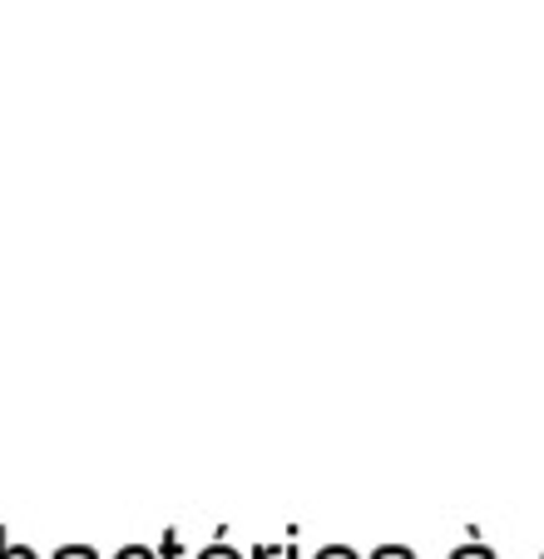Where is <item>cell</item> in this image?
<instances>
[{
  "instance_id": "obj_1",
  "label": "cell",
  "mask_w": 544,
  "mask_h": 559,
  "mask_svg": "<svg viewBox=\"0 0 544 559\" xmlns=\"http://www.w3.org/2000/svg\"><path fill=\"white\" fill-rule=\"evenodd\" d=\"M193 559H243V549L228 539V525H218V530H213V539H209V545H203Z\"/></svg>"
},
{
  "instance_id": "obj_2",
  "label": "cell",
  "mask_w": 544,
  "mask_h": 559,
  "mask_svg": "<svg viewBox=\"0 0 544 559\" xmlns=\"http://www.w3.org/2000/svg\"><path fill=\"white\" fill-rule=\"evenodd\" d=\"M0 559H40V555H35L25 539H11L5 535V525H0Z\"/></svg>"
},
{
  "instance_id": "obj_3",
  "label": "cell",
  "mask_w": 544,
  "mask_h": 559,
  "mask_svg": "<svg viewBox=\"0 0 544 559\" xmlns=\"http://www.w3.org/2000/svg\"><path fill=\"white\" fill-rule=\"evenodd\" d=\"M158 559H184V530H164V545H158Z\"/></svg>"
},
{
  "instance_id": "obj_4",
  "label": "cell",
  "mask_w": 544,
  "mask_h": 559,
  "mask_svg": "<svg viewBox=\"0 0 544 559\" xmlns=\"http://www.w3.org/2000/svg\"><path fill=\"white\" fill-rule=\"evenodd\" d=\"M450 559H495V549L490 545H481V539L471 535V545H461V549H450Z\"/></svg>"
},
{
  "instance_id": "obj_5",
  "label": "cell",
  "mask_w": 544,
  "mask_h": 559,
  "mask_svg": "<svg viewBox=\"0 0 544 559\" xmlns=\"http://www.w3.org/2000/svg\"><path fill=\"white\" fill-rule=\"evenodd\" d=\"M312 559H362V555H356L352 545H342V539H332V545H322Z\"/></svg>"
},
{
  "instance_id": "obj_6",
  "label": "cell",
  "mask_w": 544,
  "mask_h": 559,
  "mask_svg": "<svg viewBox=\"0 0 544 559\" xmlns=\"http://www.w3.org/2000/svg\"><path fill=\"white\" fill-rule=\"evenodd\" d=\"M367 559H416V549L411 545H377Z\"/></svg>"
},
{
  "instance_id": "obj_7",
  "label": "cell",
  "mask_w": 544,
  "mask_h": 559,
  "mask_svg": "<svg viewBox=\"0 0 544 559\" xmlns=\"http://www.w3.org/2000/svg\"><path fill=\"white\" fill-rule=\"evenodd\" d=\"M50 559H99V555H95V549H90V545H60Z\"/></svg>"
},
{
  "instance_id": "obj_8",
  "label": "cell",
  "mask_w": 544,
  "mask_h": 559,
  "mask_svg": "<svg viewBox=\"0 0 544 559\" xmlns=\"http://www.w3.org/2000/svg\"><path fill=\"white\" fill-rule=\"evenodd\" d=\"M115 559H158V545H125Z\"/></svg>"
},
{
  "instance_id": "obj_9",
  "label": "cell",
  "mask_w": 544,
  "mask_h": 559,
  "mask_svg": "<svg viewBox=\"0 0 544 559\" xmlns=\"http://www.w3.org/2000/svg\"><path fill=\"white\" fill-rule=\"evenodd\" d=\"M248 559H283V545H252Z\"/></svg>"
},
{
  "instance_id": "obj_10",
  "label": "cell",
  "mask_w": 544,
  "mask_h": 559,
  "mask_svg": "<svg viewBox=\"0 0 544 559\" xmlns=\"http://www.w3.org/2000/svg\"><path fill=\"white\" fill-rule=\"evenodd\" d=\"M283 559H303V555H297V545H293V539H287V545H283Z\"/></svg>"
}]
</instances>
